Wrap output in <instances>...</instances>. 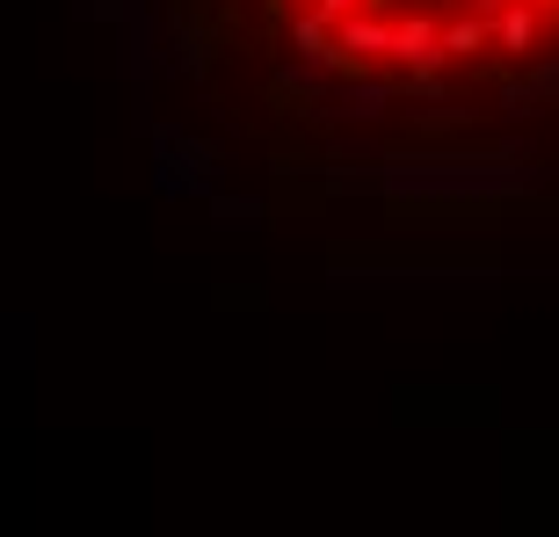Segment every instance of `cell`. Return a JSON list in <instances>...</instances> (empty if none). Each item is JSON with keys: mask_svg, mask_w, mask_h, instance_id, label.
I'll use <instances>...</instances> for the list:
<instances>
[{"mask_svg": "<svg viewBox=\"0 0 559 537\" xmlns=\"http://www.w3.org/2000/svg\"><path fill=\"white\" fill-rule=\"evenodd\" d=\"M559 29L552 22L538 15V8H531V0H516V8H509V15L495 22V59H509V65H531L545 51V44H552Z\"/></svg>", "mask_w": 559, "mask_h": 537, "instance_id": "1", "label": "cell"}, {"mask_svg": "<svg viewBox=\"0 0 559 537\" xmlns=\"http://www.w3.org/2000/svg\"><path fill=\"white\" fill-rule=\"evenodd\" d=\"M443 59H451V65H487V59H495V22L443 15Z\"/></svg>", "mask_w": 559, "mask_h": 537, "instance_id": "2", "label": "cell"}, {"mask_svg": "<svg viewBox=\"0 0 559 537\" xmlns=\"http://www.w3.org/2000/svg\"><path fill=\"white\" fill-rule=\"evenodd\" d=\"M312 15L328 22V29H342L349 15H393V0H312Z\"/></svg>", "mask_w": 559, "mask_h": 537, "instance_id": "3", "label": "cell"}, {"mask_svg": "<svg viewBox=\"0 0 559 537\" xmlns=\"http://www.w3.org/2000/svg\"><path fill=\"white\" fill-rule=\"evenodd\" d=\"M276 8H284V15H298V8H312V0H276Z\"/></svg>", "mask_w": 559, "mask_h": 537, "instance_id": "4", "label": "cell"}]
</instances>
